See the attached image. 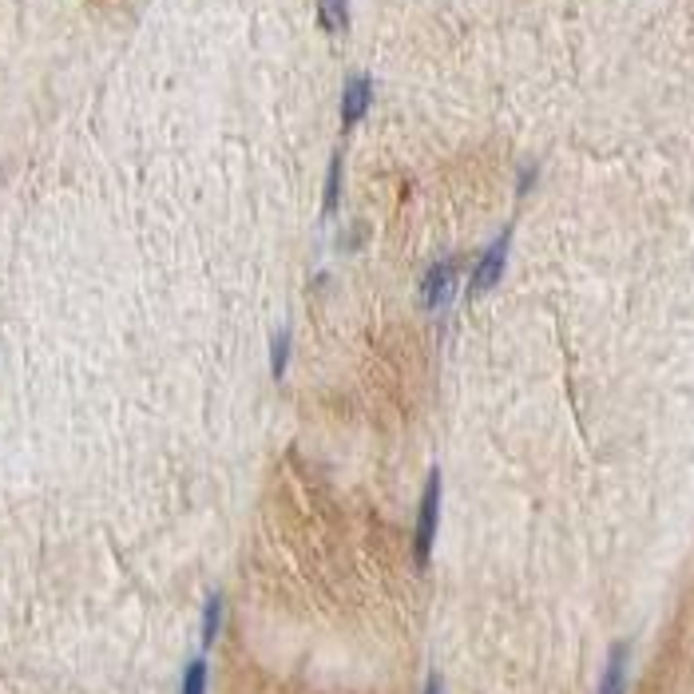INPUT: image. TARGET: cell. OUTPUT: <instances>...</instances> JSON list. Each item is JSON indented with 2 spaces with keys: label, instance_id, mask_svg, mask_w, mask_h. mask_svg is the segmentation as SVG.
Returning a JSON list of instances; mask_svg holds the SVG:
<instances>
[{
  "label": "cell",
  "instance_id": "obj_1",
  "mask_svg": "<svg viewBox=\"0 0 694 694\" xmlns=\"http://www.w3.org/2000/svg\"><path fill=\"white\" fill-rule=\"evenodd\" d=\"M437 524H441V472L433 468L421 492V508H417V528H413V560L417 568H429L433 544H437Z\"/></svg>",
  "mask_w": 694,
  "mask_h": 694
},
{
  "label": "cell",
  "instance_id": "obj_2",
  "mask_svg": "<svg viewBox=\"0 0 694 694\" xmlns=\"http://www.w3.org/2000/svg\"><path fill=\"white\" fill-rule=\"evenodd\" d=\"M508 250H512V231H504L480 258H476V266H472V274H468V302H476V298H484L488 290H496V282H500V274H504V266H508Z\"/></svg>",
  "mask_w": 694,
  "mask_h": 694
},
{
  "label": "cell",
  "instance_id": "obj_3",
  "mask_svg": "<svg viewBox=\"0 0 694 694\" xmlns=\"http://www.w3.org/2000/svg\"><path fill=\"white\" fill-rule=\"evenodd\" d=\"M457 254H449V258H437L429 270H425V278H421V306L429 310V314H437V310H445L449 302H453V290H457Z\"/></svg>",
  "mask_w": 694,
  "mask_h": 694
},
{
  "label": "cell",
  "instance_id": "obj_4",
  "mask_svg": "<svg viewBox=\"0 0 694 694\" xmlns=\"http://www.w3.org/2000/svg\"><path fill=\"white\" fill-rule=\"evenodd\" d=\"M373 108V80L369 76H349L342 88V127L353 131Z\"/></svg>",
  "mask_w": 694,
  "mask_h": 694
},
{
  "label": "cell",
  "instance_id": "obj_5",
  "mask_svg": "<svg viewBox=\"0 0 694 694\" xmlns=\"http://www.w3.org/2000/svg\"><path fill=\"white\" fill-rule=\"evenodd\" d=\"M627 667H631V647L615 643L611 655H607L603 679H599V694H627Z\"/></svg>",
  "mask_w": 694,
  "mask_h": 694
},
{
  "label": "cell",
  "instance_id": "obj_6",
  "mask_svg": "<svg viewBox=\"0 0 694 694\" xmlns=\"http://www.w3.org/2000/svg\"><path fill=\"white\" fill-rule=\"evenodd\" d=\"M318 24L330 36H346L349 32V0H318Z\"/></svg>",
  "mask_w": 694,
  "mask_h": 694
},
{
  "label": "cell",
  "instance_id": "obj_7",
  "mask_svg": "<svg viewBox=\"0 0 694 694\" xmlns=\"http://www.w3.org/2000/svg\"><path fill=\"white\" fill-rule=\"evenodd\" d=\"M342 151L330 159V175H326V199H322V215H334L338 211V199H342Z\"/></svg>",
  "mask_w": 694,
  "mask_h": 694
},
{
  "label": "cell",
  "instance_id": "obj_8",
  "mask_svg": "<svg viewBox=\"0 0 694 694\" xmlns=\"http://www.w3.org/2000/svg\"><path fill=\"white\" fill-rule=\"evenodd\" d=\"M223 631V595H211L207 599V611H203V647H211Z\"/></svg>",
  "mask_w": 694,
  "mask_h": 694
},
{
  "label": "cell",
  "instance_id": "obj_9",
  "mask_svg": "<svg viewBox=\"0 0 694 694\" xmlns=\"http://www.w3.org/2000/svg\"><path fill=\"white\" fill-rule=\"evenodd\" d=\"M207 659H191L187 671H183V683H179V694H207Z\"/></svg>",
  "mask_w": 694,
  "mask_h": 694
},
{
  "label": "cell",
  "instance_id": "obj_10",
  "mask_svg": "<svg viewBox=\"0 0 694 694\" xmlns=\"http://www.w3.org/2000/svg\"><path fill=\"white\" fill-rule=\"evenodd\" d=\"M286 365H290V330H278V334L270 338V373L282 377Z\"/></svg>",
  "mask_w": 694,
  "mask_h": 694
},
{
  "label": "cell",
  "instance_id": "obj_11",
  "mask_svg": "<svg viewBox=\"0 0 694 694\" xmlns=\"http://www.w3.org/2000/svg\"><path fill=\"white\" fill-rule=\"evenodd\" d=\"M425 694H445V687H441V679H437V675L425 683Z\"/></svg>",
  "mask_w": 694,
  "mask_h": 694
}]
</instances>
